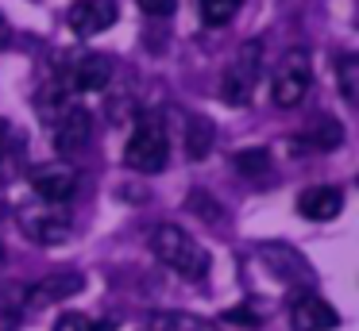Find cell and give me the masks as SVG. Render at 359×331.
I'll use <instances>...</instances> for the list:
<instances>
[{
  "mask_svg": "<svg viewBox=\"0 0 359 331\" xmlns=\"http://www.w3.org/2000/svg\"><path fill=\"white\" fill-rule=\"evenodd\" d=\"M151 251L163 266H170L174 274L189 277V281H201L209 274V251L197 246V239L189 231L174 227V223H158L151 231Z\"/></svg>",
  "mask_w": 359,
  "mask_h": 331,
  "instance_id": "cell-1",
  "label": "cell"
},
{
  "mask_svg": "<svg viewBox=\"0 0 359 331\" xmlns=\"http://www.w3.org/2000/svg\"><path fill=\"white\" fill-rule=\"evenodd\" d=\"M170 158V143H166V127L158 115H140L135 131L128 135L124 146V162L140 174H158Z\"/></svg>",
  "mask_w": 359,
  "mask_h": 331,
  "instance_id": "cell-2",
  "label": "cell"
},
{
  "mask_svg": "<svg viewBox=\"0 0 359 331\" xmlns=\"http://www.w3.org/2000/svg\"><path fill=\"white\" fill-rule=\"evenodd\" d=\"M313 85V66H309V50L294 46V50L282 54V62L271 73V100L274 108H297L305 97H309Z\"/></svg>",
  "mask_w": 359,
  "mask_h": 331,
  "instance_id": "cell-3",
  "label": "cell"
},
{
  "mask_svg": "<svg viewBox=\"0 0 359 331\" xmlns=\"http://www.w3.org/2000/svg\"><path fill=\"white\" fill-rule=\"evenodd\" d=\"M20 231L39 246H62L70 239V212L62 204H27L20 208Z\"/></svg>",
  "mask_w": 359,
  "mask_h": 331,
  "instance_id": "cell-4",
  "label": "cell"
},
{
  "mask_svg": "<svg viewBox=\"0 0 359 331\" xmlns=\"http://www.w3.org/2000/svg\"><path fill=\"white\" fill-rule=\"evenodd\" d=\"M259 73H263V50H259V43H243V50L236 54V62L224 69V81H220L224 104H232V108L248 104L259 85Z\"/></svg>",
  "mask_w": 359,
  "mask_h": 331,
  "instance_id": "cell-5",
  "label": "cell"
},
{
  "mask_svg": "<svg viewBox=\"0 0 359 331\" xmlns=\"http://www.w3.org/2000/svg\"><path fill=\"white\" fill-rule=\"evenodd\" d=\"M112 81V62L104 58V54H74V58H66V66L58 69V92H97L104 89V85Z\"/></svg>",
  "mask_w": 359,
  "mask_h": 331,
  "instance_id": "cell-6",
  "label": "cell"
},
{
  "mask_svg": "<svg viewBox=\"0 0 359 331\" xmlns=\"http://www.w3.org/2000/svg\"><path fill=\"white\" fill-rule=\"evenodd\" d=\"M89 135H93V115H89V108L66 104L55 120V150L70 158V154L86 150Z\"/></svg>",
  "mask_w": 359,
  "mask_h": 331,
  "instance_id": "cell-7",
  "label": "cell"
},
{
  "mask_svg": "<svg viewBox=\"0 0 359 331\" xmlns=\"http://www.w3.org/2000/svg\"><path fill=\"white\" fill-rule=\"evenodd\" d=\"M78 289H86V277L74 274V269H62V274H50L43 281H35L32 289L24 293V308L35 312V308H47V304H58V300L74 297Z\"/></svg>",
  "mask_w": 359,
  "mask_h": 331,
  "instance_id": "cell-8",
  "label": "cell"
},
{
  "mask_svg": "<svg viewBox=\"0 0 359 331\" xmlns=\"http://www.w3.org/2000/svg\"><path fill=\"white\" fill-rule=\"evenodd\" d=\"M290 323L294 331H332L340 323L336 308L328 300H320L317 293H302V297L290 304Z\"/></svg>",
  "mask_w": 359,
  "mask_h": 331,
  "instance_id": "cell-9",
  "label": "cell"
},
{
  "mask_svg": "<svg viewBox=\"0 0 359 331\" xmlns=\"http://www.w3.org/2000/svg\"><path fill=\"white\" fill-rule=\"evenodd\" d=\"M116 23V4L112 0H78L70 8V31L78 38H93Z\"/></svg>",
  "mask_w": 359,
  "mask_h": 331,
  "instance_id": "cell-10",
  "label": "cell"
},
{
  "mask_svg": "<svg viewBox=\"0 0 359 331\" xmlns=\"http://www.w3.org/2000/svg\"><path fill=\"white\" fill-rule=\"evenodd\" d=\"M32 189L35 197L43 200V204H70L74 192H78V177H74V169H39V174L32 177Z\"/></svg>",
  "mask_w": 359,
  "mask_h": 331,
  "instance_id": "cell-11",
  "label": "cell"
},
{
  "mask_svg": "<svg viewBox=\"0 0 359 331\" xmlns=\"http://www.w3.org/2000/svg\"><path fill=\"white\" fill-rule=\"evenodd\" d=\"M344 208V192L336 189V185H313V189H305L302 197H297V212L305 216V220H336Z\"/></svg>",
  "mask_w": 359,
  "mask_h": 331,
  "instance_id": "cell-12",
  "label": "cell"
},
{
  "mask_svg": "<svg viewBox=\"0 0 359 331\" xmlns=\"http://www.w3.org/2000/svg\"><path fill=\"white\" fill-rule=\"evenodd\" d=\"M340 139H344L340 123L320 115V120H313L309 127L294 139V150H305V146H313V150H332V146H340Z\"/></svg>",
  "mask_w": 359,
  "mask_h": 331,
  "instance_id": "cell-13",
  "label": "cell"
},
{
  "mask_svg": "<svg viewBox=\"0 0 359 331\" xmlns=\"http://www.w3.org/2000/svg\"><path fill=\"white\" fill-rule=\"evenodd\" d=\"M151 331H217V328L189 312H155L151 316Z\"/></svg>",
  "mask_w": 359,
  "mask_h": 331,
  "instance_id": "cell-14",
  "label": "cell"
},
{
  "mask_svg": "<svg viewBox=\"0 0 359 331\" xmlns=\"http://www.w3.org/2000/svg\"><path fill=\"white\" fill-rule=\"evenodd\" d=\"M186 150L189 158H205V154L212 150V123L201 120V115H194L186 127Z\"/></svg>",
  "mask_w": 359,
  "mask_h": 331,
  "instance_id": "cell-15",
  "label": "cell"
},
{
  "mask_svg": "<svg viewBox=\"0 0 359 331\" xmlns=\"http://www.w3.org/2000/svg\"><path fill=\"white\" fill-rule=\"evenodd\" d=\"M232 166L240 169L243 177H266V169H271V154H266L263 146H251V150H236V154H232Z\"/></svg>",
  "mask_w": 359,
  "mask_h": 331,
  "instance_id": "cell-16",
  "label": "cell"
},
{
  "mask_svg": "<svg viewBox=\"0 0 359 331\" xmlns=\"http://www.w3.org/2000/svg\"><path fill=\"white\" fill-rule=\"evenodd\" d=\"M240 4L243 0H201V23L205 27H224L240 12Z\"/></svg>",
  "mask_w": 359,
  "mask_h": 331,
  "instance_id": "cell-17",
  "label": "cell"
},
{
  "mask_svg": "<svg viewBox=\"0 0 359 331\" xmlns=\"http://www.w3.org/2000/svg\"><path fill=\"white\" fill-rule=\"evenodd\" d=\"M55 331H116V320H97V316H81V312H66L55 323Z\"/></svg>",
  "mask_w": 359,
  "mask_h": 331,
  "instance_id": "cell-18",
  "label": "cell"
},
{
  "mask_svg": "<svg viewBox=\"0 0 359 331\" xmlns=\"http://www.w3.org/2000/svg\"><path fill=\"white\" fill-rule=\"evenodd\" d=\"M336 69H340V97L348 100V104H355V100H359V89H355V77H359V58H355V54H344V58H340V66H336Z\"/></svg>",
  "mask_w": 359,
  "mask_h": 331,
  "instance_id": "cell-19",
  "label": "cell"
},
{
  "mask_svg": "<svg viewBox=\"0 0 359 331\" xmlns=\"http://www.w3.org/2000/svg\"><path fill=\"white\" fill-rule=\"evenodd\" d=\"M220 320H228V323H240V328H259V316H255V308H228Z\"/></svg>",
  "mask_w": 359,
  "mask_h": 331,
  "instance_id": "cell-20",
  "label": "cell"
},
{
  "mask_svg": "<svg viewBox=\"0 0 359 331\" xmlns=\"http://www.w3.org/2000/svg\"><path fill=\"white\" fill-rule=\"evenodd\" d=\"M135 4H140V12L158 15V20H163V15H170L174 8H178V0H135Z\"/></svg>",
  "mask_w": 359,
  "mask_h": 331,
  "instance_id": "cell-21",
  "label": "cell"
},
{
  "mask_svg": "<svg viewBox=\"0 0 359 331\" xmlns=\"http://www.w3.org/2000/svg\"><path fill=\"white\" fill-rule=\"evenodd\" d=\"M12 150H16V131H12L8 120H0V162L8 158Z\"/></svg>",
  "mask_w": 359,
  "mask_h": 331,
  "instance_id": "cell-22",
  "label": "cell"
},
{
  "mask_svg": "<svg viewBox=\"0 0 359 331\" xmlns=\"http://www.w3.org/2000/svg\"><path fill=\"white\" fill-rule=\"evenodd\" d=\"M8 43V23H4V15H0V46Z\"/></svg>",
  "mask_w": 359,
  "mask_h": 331,
  "instance_id": "cell-23",
  "label": "cell"
},
{
  "mask_svg": "<svg viewBox=\"0 0 359 331\" xmlns=\"http://www.w3.org/2000/svg\"><path fill=\"white\" fill-rule=\"evenodd\" d=\"M4 258H8V254H4V243H0V269H4Z\"/></svg>",
  "mask_w": 359,
  "mask_h": 331,
  "instance_id": "cell-24",
  "label": "cell"
}]
</instances>
